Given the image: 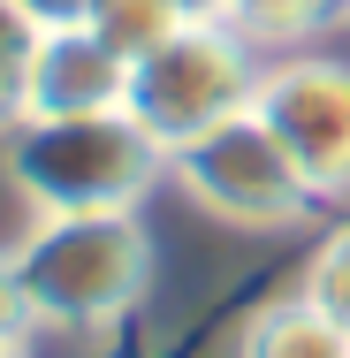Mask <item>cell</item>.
<instances>
[{"label": "cell", "instance_id": "6da1fadb", "mask_svg": "<svg viewBox=\"0 0 350 358\" xmlns=\"http://www.w3.org/2000/svg\"><path fill=\"white\" fill-rule=\"evenodd\" d=\"M0 168L31 214H138L145 191L168 176V152L122 107H107V115L8 122Z\"/></svg>", "mask_w": 350, "mask_h": 358}, {"label": "cell", "instance_id": "7a4b0ae2", "mask_svg": "<svg viewBox=\"0 0 350 358\" xmlns=\"http://www.w3.org/2000/svg\"><path fill=\"white\" fill-rule=\"evenodd\" d=\"M38 328H115L152 282V236L138 214H31L8 244Z\"/></svg>", "mask_w": 350, "mask_h": 358}, {"label": "cell", "instance_id": "3957f363", "mask_svg": "<svg viewBox=\"0 0 350 358\" xmlns=\"http://www.w3.org/2000/svg\"><path fill=\"white\" fill-rule=\"evenodd\" d=\"M251 84H259V54L228 23H175L152 54L130 62L122 115L160 152H183L191 138H206L213 122L244 115L251 107Z\"/></svg>", "mask_w": 350, "mask_h": 358}, {"label": "cell", "instance_id": "277c9868", "mask_svg": "<svg viewBox=\"0 0 350 358\" xmlns=\"http://www.w3.org/2000/svg\"><path fill=\"white\" fill-rule=\"evenodd\" d=\"M251 115L305 176L312 206H350V62L343 54H275L259 62Z\"/></svg>", "mask_w": 350, "mask_h": 358}, {"label": "cell", "instance_id": "5b68a950", "mask_svg": "<svg viewBox=\"0 0 350 358\" xmlns=\"http://www.w3.org/2000/svg\"><path fill=\"white\" fill-rule=\"evenodd\" d=\"M168 176L213 221H236V229H289V221L312 214L305 176L289 168V152L267 138V122L251 107L228 115V122H213L206 138H191L183 152H168Z\"/></svg>", "mask_w": 350, "mask_h": 358}, {"label": "cell", "instance_id": "8992f818", "mask_svg": "<svg viewBox=\"0 0 350 358\" xmlns=\"http://www.w3.org/2000/svg\"><path fill=\"white\" fill-rule=\"evenodd\" d=\"M122 76L130 62L107 54L84 23H46L23 69V115L15 122H54V115H107L122 107Z\"/></svg>", "mask_w": 350, "mask_h": 358}, {"label": "cell", "instance_id": "52a82bcc", "mask_svg": "<svg viewBox=\"0 0 350 358\" xmlns=\"http://www.w3.org/2000/svg\"><path fill=\"white\" fill-rule=\"evenodd\" d=\"M228 358H350V328L305 289H289V297H267L244 313Z\"/></svg>", "mask_w": 350, "mask_h": 358}, {"label": "cell", "instance_id": "ba28073f", "mask_svg": "<svg viewBox=\"0 0 350 358\" xmlns=\"http://www.w3.org/2000/svg\"><path fill=\"white\" fill-rule=\"evenodd\" d=\"M251 54H297L312 46L328 23H343V0H228L221 15Z\"/></svg>", "mask_w": 350, "mask_h": 358}, {"label": "cell", "instance_id": "9c48e42d", "mask_svg": "<svg viewBox=\"0 0 350 358\" xmlns=\"http://www.w3.org/2000/svg\"><path fill=\"white\" fill-rule=\"evenodd\" d=\"M175 23H183V15H175L168 0H92V8H84V31H92L107 54H122V62L152 54Z\"/></svg>", "mask_w": 350, "mask_h": 358}, {"label": "cell", "instance_id": "30bf717a", "mask_svg": "<svg viewBox=\"0 0 350 358\" xmlns=\"http://www.w3.org/2000/svg\"><path fill=\"white\" fill-rule=\"evenodd\" d=\"M297 289H305L312 305H328V313L350 328V221H335V229L312 244V259H305Z\"/></svg>", "mask_w": 350, "mask_h": 358}, {"label": "cell", "instance_id": "8fae6325", "mask_svg": "<svg viewBox=\"0 0 350 358\" xmlns=\"http://www.w3.org/2000/svg\"><path fill=\"white\" fill-rule=\"evenodd\" d=\"M31 46H38V23H31L15 0H0V130L23 115V69H31Z\"/></svg>", "mask_w": 350, "mask_h": 358}, {"label": "cell", "instance_id": "7c38bea8", "mask_svg": "<svg viewBox=\"0 0 350 358\" xmlns=\"http://www.w3.org/2000/svg\"><path fill=\"white\" fill-rule=\"evenodd\" d=\"M38 343V313H31V289L15 275V252H0V351H31Z\"/></svg>", "mask_w": 350, "mask_h": 358}, {"label": "cell", "instance_id": "4fadbf2b", "mask_svg": "<svg viewBox=\"0 0 350 358\" xmlns=\"http://www.w3.org/2000/svg\"><path fill=\"white\" fill-rule=\"evenodd\" d=\"M15 8L46 31V23H84V8H92V0H15Z\"/></svg>", "mask_w": 350, "mask_h": 358}, {"label": "cell", "instance_id": "5bb4252c", "mask_svg": "<svg viewBox=\"0 0 350 358\" xmlns=\"http://www.w3.org/2000/svg\"><path fill=\"white\" fill-rule=\"evenodd\" d=\"M168 8H175L183 23H221V15H228V0H168Z\"/></svg>", "mask_w": 350, "mask_h": 358}, {"label": "cell", "instance_id": "9a60e30c", "mask_svg": "<svg viewBox=\"0 0 350 358\" xmlns=\"http://www.w3.org/2000/svg\"><path fill=\"white\" fill-rule=\"evenodd\" d=\"M0 358H31V351H0Z\"/></svg>", "mask_w": 350, "mask_h": 358}, {"label": "cell", "instance_id": "2e32d148", "mask_svg": "<svg viewBox=\"0 0 350 358\" xmlns=\"http://www.w3.org/2000/svg\"><path fill=\"white\" fill-rule=\"evenodd\" d=\"M343 23H350V0H343Z\"/></svg>", "mask_w": 350, "mask_h": 358}]
</instances>
